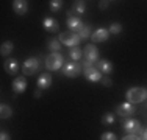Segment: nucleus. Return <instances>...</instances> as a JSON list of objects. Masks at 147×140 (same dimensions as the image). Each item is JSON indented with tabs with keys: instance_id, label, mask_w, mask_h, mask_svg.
Listing matches in <instances>:
<instances>
[{
	"instance_id": "obj_1",
	"label": "nucleus",
	"mask_w": 147,
	"mask_h": 140,
	"mask_svg": "<svg viewBox=\"0 0 147 140\" xmlns=\"http://www.w3.org/2000/svg\"><path fill=\"white\" fill-rule=\"evenodd\" d=\"M125 98H127V101H130V103H133V104L142 103V101L147 98V90L144 89V87H131V89L127 90Z\"/></svg>"
},
{
	"instance_id": "obj_2",
	"label": "nucleus",
	"mask_w": 147,
	"mask_h": 140,
	"mask_svg": "<svg viewBox=\"0 0 147 140\" xmlns=\"http://www.w3.org/2000/svg\"><path fill=\"white\" fill-rule=\"evenodd\" d=\"M124 131L127 132V134L138 135V139H142V132H144V129H142L141 121L139 120L128 118V120H125V123H124Z\"/></svg>"
},
{
	"instance_id": "obj_3",
	"label": "nucleus",
	"mask_w": 147,
	"mask_h": 140,
	"mask_svg": "<svg viewBox=\"0 0 147 140\" xmlns=\"http://www.w3.org/2000/svg\"><path fill=\"white\" fill-rule=\"evenodd\" d=\"M63 64H64V58H63L61 53H58V51H53L52 55H49L47 58H45V67L49 70H58L59 67H63Z\"/></svg>"
},
{
	"instance_id": "obj_4",
	"label": "nucleus",
	"mask_w": 147,
	"mask_h": 140,
	"mask_svg": "<svg viewBox=\"0 0 147 140\" xmlns=\"http://www.w3.org/2000/svg\"><path fill=\"white\" fill-rule=\"evenodd\" d=\"M80 72H82V65L78 64L77 61H66L64 64H63V73H64L67 78H75V76L80 75Z\"/></svg>"
},
{
	"instance_id": "obj_5",
	"label": "nucleus",
	"mask_w": 147,
	"mask_h": 140,
	"mask_svg": "<svg viewBox=\"0 0 147 140\" xmlns=\"http://www.w3.org/2000/svg\"><path fill=\"white\" fill-rule=\"evenodd\" d=\"M59 41L64 45H67V47H75V45H78V42L82 41V37H80V34L75 33V31H64V33L59 34Z\"/></svg>"
},
{
	"instance_id": "obj_6",
	"label": "nucleus",
	"mask_w": 147,
	"mask_h": 140,
	"mask_svg": "<svg viewBox=\"0 0 147 140\" xmlns=\"http://www.w3.org/2000/svg\"><path fill=\"white\" fill-rule=\"evenodd\" d=\"M41 64H39V59L38 58H28L22 65V73L24 75H34V73L39 70Z\"/></svg>"
},
{
	"instance_id": "obj_7",
	"label": "nucleus",
	"mask_w": 147,
	"mask_h": 140,
	"mask_svg": "<svg viewBox=\"0 0 147 140\" xmlns=\"http://www.w3.org/2000/svg\"><path fill=\"white\" fill-rule=\"evenodd\" d=\"M116 112H117V115H121V117H130L133 112H136V107H135L133 103L127 101V103L119 104V106L116 107Z\"/></svg>"
},
{
	"instance_id": "obj_8",
	"label": "nucleus",
	"mask_w": 147,
	"mask_h": 140,
	"mask_svg": "<svg viewBox=\"0 0 147 140\" xmlns=\"http://www.w3.org/2000/svg\"><path fill=\"white\" fill-rule=\"evenodd\" d=\"M102 72H100L99 69H96V67H88V69H85V78L88 79V81H92V83H97V81H100L102 79Z\"/></svg>"
},
{
	"instance_id": "obj_9",
	"label": "nucleus",
	"mask_w": 147,
	"mask_h": 140,
	"mask_svg": "<svg viewBox=\"0 0 147 140\" xmlns=\"http://www.w3.org/2000/svg\"><path fill=\"white\" fill-rule=\"evenodd\" d=\"M3 69H5V72L9 73V75H16V73L19 72V62H17V59H14V58H9L5 61Z\"/></svg>"
},
{
	"instance_id": "obj_10",
	"label": "nucleus",
	"mask_w": 147,
	"mask_h": 140,
	"mask_svg": "<svg viewBox=\"0 0 147 140\" xmlns=\"http://www.w3.org/2000/svg\"><path fill=\"white\" fill-rule=\"evenodd\" d=\"M42 25H44V28L49 31V33H57V31L59 30L58 20L53 19V17H45V19L42 20Z\"/></svg>"
},
{
	"instance_id": "obj_11",
	"label": "nucleus",
	"mask_w": 147,
	"mask_h": 140,
	"mask_svg": "<svg viewBox=\"0 0 147 140\" xmlns=\"http://www.w3.org/2000/svg\"><path fill=\"white\" fill-rule=\"evenodd\" d=\"M97 58H99V50L96 48V45H92V44L86 45L85 47V59L86 61L94 62V61H97Z\"/></svg>"
},
{
	"instance_id": "obj_12",
	"label": "nucleus",
	"mask_w": 147,
	"mask_h": 140,
	"mask_svg": "<svg viewBox=\"0 0 147 140\" xmlns=\"http://www.w3.org/2000/svg\"><path fill=\"white\" fill-rule=\"evenodd\" d=\"M108 34H110V30H107V28H99V30H96L91 34V39H92V42H105L108 39Z\"/></svg>"
},
{
	"instance_id": "obj_13",
	"label": "nucleus",
	"mask_w": 147,
	"mask_h": 140,
	"mask_svg": "<svg viewBox=\"0 0 147 140\" xmlns=\"http://www.w3.org/2000/svg\"><path fill=\"white\" fill-rule=\"evenodd\" d=\"M50 86H52V75L50 73H42V75H39V78H38V89L45 90Z\"/></svg>"
},
{
	"instance_id": "obj_14",
	"label": "nucleus",
	"mask_w": 147,
	"mask_h": 140,
	"mask_svg": "<svg viewBox=\"0 0 147 140\" xmlns=\"http://www.w3.org/2000/svg\"><path fill=\"white\" fill-rule=\"evenodd\" d=\"M13 9H14L16 14L24 16V14L28 11V3H27V0H14L13 2Z\"/></svg>"
},
{
	"instance_id": "obj_15",
	"label": "nucleus",
	"mask_w": 147,
	"mask_h": 140,
	"mask_svg": "<svg viewBox=\"0 0 147 140\" xmlns=\"http://www.w3.org/2000/svg\"><path fill=\"white\" fill-rule=\"evenodd\" d=\"M85 11H86V3H85V0H75V3L72 5V8L67 11V17H71L72 13L85 14Z\"/></svg>"
},
{
	"instance_id": "obj_16",
	"label": "nucleus",
	"mask_w": 147,
	"mask_h": 140,
	"mask_svg": "<svg viewBox=\"0 0 147 140\" xmlns=\"http://www.w3.org/2000/svg\"><path fill=\"white\" fill-rule=\"evenodd\" d=\"M83 25H85V23L82 22L80 17H75V16L67 17V27H69V30H71V31H80L83 28Z\"/></svg>"
},
{
	"instance_id": "obj_17",
	"label": "nucleus",
	"mask_w": 147,
	"mask_h": 140,
	"mask_svg": "<svg viewBox=\"0 0 147 140\" xmlns=\"http://www.w3.org/2000/svg\"><path fill=\"white\" fill-rule=\"evenodd\" d=\"M25 89H27V79L24 76H17L13 81V90L16 93H22V92H25Z\"/></svg>"
},
{
	"instance_id": "obj_18",
	"label": "nucleus",
	"mask_w": 147,
	"mask_h": 140,
	"mask_svg": "<svg viewBox=\"0 0 147 140\" xmlns=\"http://www.w3.org/2000/svg\"><path fill=\"white\" fill-rule=\"evenodd\" d=\"M97 69L102 73H105V75H110V73L113 72V64H111L108 59H100V61L97 62Z\"/></svg>"
},
{
	"instance_id": "obj_19",
	"label": "nucleus",
	"mask_w": 147,
	"mask_h": 140,
	"mask_svg": "<svg viewBox=\"0 0 147 140\" xmlns=\"http://www.w3.org/2000/svg\"><path fill=\"white\" fill-rule=\"evenodd\" d=\"M13 48H14L13 42L6 41V42H3V44H2V47H0V53H2V56H8V55L13 51Z\"/></svg>"
},
{
	"instance_id": "obj_20",
	"label": "nucleus",
	"mask_w": 147,
	"mask_h": 140,
	"mask_svg": "<svg viewBox=\"0 0 147 140\" xmlns=\"http://www.w3.org/2000/svg\"><path fill=\"white\" fill-rule=\"evenodd\" d=\"M47 48L52 51H59L61 50V41L59 39H50L47 42Z\"/></svg>"
},
{
	"instance_id": "obj_21",
	"label": "nucleus",
	"mask_w": 147,
	"mask_h": 140,
	"mask_svg": "<svg viewBox=\"0 0 147 140\" xmlns=\"http://www.w3.org/2000/svg\"><path fill=\"white\" fill-rule=\"evenodd\" d=\"M82 56H83V50L82 48H78L75 45V47H72V50H71V59H74V61H80L82 59Z\"/></svg>"
},
{
	"instance_id": "obj_22",
	"label": "nucleus",
	"mask_w": 147,
	"mask_h": 140,
	"mask_svg": "<svg viewBox=\"0 0 147 140\" xmlns=\"http://www.w3.org/2000/svg\"><path fill=\"white\" fill-rule=\"evenodd\" d=\"M11 115H13V109L9 106H6V104L0 106V117L2 118H9Z\"/></svg>"
},
{
	"instance_id": "obj_23",
	"label": "nucleus",
	"mask_w": 147,
	"mask_h": 140,
	"mask_svg": "<svg viewBox=\"0 0 147 140\" xmlns=\"http://www.w3.org/2000/svg\"><path fill=\"white\" fill-rule=\"evenodd\" d=\"M80 37L82 39H88V37H91V25H83V28L78 31Z\"/></svg>"
},
{
	"instance_id": "obj_24",
	"label": "nucleus",
	"mask_w": 147,
	"mask_h": 140,
	"mask_svg": "<svg viewBox=\"0 0 147 140\" xmlns=\"http://www.w3.org/2000/svg\"><path fill=\"white\" fill-rule=\"evenodd\" d=\"M63 6V0H50V11L58 13Z\"/></svg>"
},
{
	"instance_id": "obj_25",
	"label": "nucleus",
	"mask_w": 147,
	"mask_h": 140,
	"mask_svg": "<svg viewBox=\"0 0 147 140\" xmlns=\"http://www.w3.org/2000/svg\"><path fill=\"white\" fill-rule=\"evenodd\" d=\"M114 123V115L113 114H105L102 117V125L108 126V125H113Z\"/></svg>"
},
{
	"instance_id": "obj_26",
	"label": "nucleus",
	"mask_w": 147,
	"mask_h": 140,
	"mask_svg": "<svg viewBox=\"0 0 147 140\" xmlns=\"http://www.w3.org/2000/svg\"><path fill=\"white\" fill-rule=\"evenodd\" d=\"M121 31H122V25H121V23L114 22V23H111V25H110V33L111 34H119Z\"/></svg>"
},
{
	"instance_id": "obj_27",
	"label": "nucleus",
	"mask_w": 147,
	"mask_h": 140,
	"mask_svg": "<svg viewBox=\"0 0 147 140\" xmlns=\"http://www.w3.org/2000/svg\"><path fill=\"white\" fill-rule=\"evenodd\" d=\"M102 140H114L117 139L116 134H113V132H105V134H102V137H100Z\"/></svg>"
},
{
	"instance_id": "obj_28",
	"label": "nucleus",
	"mask_w": 147,
	"mask_h": 140,
	"mask_svg": "<svg viewBox=\"0 0 147 140\" xmlns=\"http://www.w3.org/2000/svg\"><path fill=\"white\" fill-rule=\"evenodd\" d=\"M100 83H102L105 87H108V86H111V84H113V81H111V79L108 78V76H102V79H100Z\"/></svg>"
},
{
	"instance_id": "obj_29",
	"label": "nucleus",
	"mask_w": 147,
	"mask_h": 140,
	"mask_svg": "<svg viewBox=\"0 0 147 140\" xmlns=\"http://www.w3.org/2000/svg\"><path fill=\"white\" fill-rule=\"evenodd\" d=\"M108 2H110V0H102V2L99 3V8H100V9H107V6H108Z\"/></svg>"
},
{
	"instance_id": "obj_30",
	"label": "nucleus",
	"mask_w": 147,
	"mask_h": 140,
	"mask_svg": "<svg viewBox=\"0 0 147 140\" xmlns=\"http://www.w3.org/2000/svg\"><path fill=\"white\" fill-rule=\"evenodd\" d=\"M0 139H2V140H8V139H9V135L6 134V132H2V134H0Z\"/></svg>"
},
{
	"instance_id": "obj_31",
	"label": "nucleus",
	"mask_w": 147,
	"mask_h": 140,
	"mask_svg": "<svg viewBox=\"0 0 147 140\" xmlns=\"http://www.w3.org/2000/svg\"><path fill=\"white\" fill-rule=\"evenodd\" d=\"M33 97H34V98H39V97H41V89H38L36 92L33 93Z\"/></svg>"
},
{
	"instance_id": "obj_32",
	"label": "nucleus",
	"mask_w": 147,
	"mask_h": 140,
	"mask_svg": "<svg viewBox=\"0 0 147 140\" xmlns=\"http://www.w3.org/2000/svg\"><path fill=\"white\" fill-rule=\"evenodd\" d=\"M142 139H144V140H147V129H146L144 132H142Z\"/></svg>"
},
{
	"instance_id": "obj_33",
	"label": "nucleus",
	"mask_w": 147,
	"mask_h": 140,
	"mask_svg": "<svg viewBox=\"0 0 147 140\" xmlns=\"http://www.w3.org/2000/svg\"><path fill=\"white\" fill-rule=\"evenodd\" d=\"M146 107H147V103H146Z\"/></svg>"
}]
</instances>
